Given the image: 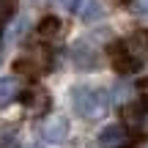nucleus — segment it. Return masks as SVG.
<instances>
[{
  "label": "nucleus",
  "mask_w": 148,
  "mask_h": 148,
  "mask_svg": "<svg viewBox=\"0 0 148 148\" xmlns=\"http://www.w3.org/2000/svg\"><path fill=\"white\" fill-rule=\"evenodd\" d=\"M112 96L101 88H90V85H74L71 88V107L79 118L88 121H101L110 112Z\"/></svg>",
  "instance_id": "nucleus-1"
},
{
  "label": "nucleus",
  "mask_w": 148,
  "mask_h": 148,
  "mask_svg": "<svg viewBox=\"0 0 148 148\" xmlns=\"http://www.w3.org/2000/svg\"><path fill=\"white\" fill-rule=\"evenodd\" d=\"M110 58H112L115 71H121V74H134V71L143 69V63H145L143 52H134L129 41H118V44H112V47H110Z\"/></svg>",
  "instance_id": "nucleus-2"
},
{
  "label": "nucleus",
  "mask_w": 148,
  "mask_h": 148,
  "mask_svg": "<svg viewBox=\"0 0 148 148\" xmlns=\"http://www.w3.org/2000/svg\"><path fill=\"white\" fill-rule=\"evenodd\" d=\"M145 118H148V99H143V96H134L132 101L121 107V123L126 129H140Z\"/></svg>",
  "instance_id": "nucleus-3"
},
{
  "label": "nucleus",
  "mask_w": 148,
  "mask_h": 148,
  "mask_svg": "<svg viewBox=\"0 0 148 148\" xmlns=\"http://www.w3.org/2000/svg\"><path fill=\"white\" fill-rule=\"evenodd\" d=\"M63 5L69 11H74V14H77L79 19H85V22H96L104 14L99 0H63Z\"/></svg>",
  "instance_id": "nucleus-4"
},
{
  "label": "nucleus",
  "mask_w": 148,
  "mask_h": 148,
  "mask_svg": "<svg viewBox=\"0 0 148 148\" xmlns=\"http://www.w3.org/2000/svg\"><path fill=\"white\" fill-rule=\"evenodd\" d=\"M66 134H69V121L63 115H52L41 123V137L49 143H60V140H66Z\"/></svg>",
  "instance_id": "nucleus-5"
},
{
  "label": "nucleus",
  "mask_w": 148,
  "mask_h": 148,
  "mask_svg": "<svg viewBox=\"0 0 148 148\" xmlns=\"http://www.w3.org/2000/svg\"><path fill=\"white\" fill-rule=\"evenodd\" d=\"M126 126L123 123H110V126H104L99 132V145L104 148H121L123 143H126Z\"/></svg>",
  "instance_id": "nucleus-6"
},
{
  "label": "nucleus",
  "mask_w": 148,
  "mask_h": 148,
  "mask_svg": "<svg viewBox=\"0 0 148 148\" xmlns=\"http://www.w3.org/2000/svg\"><path fill=\"white\" fill-rule=\"evenodd\" d=\"M74 63H77L79 69H96V52L88 44H77V47H74Z\"/></svg>",
  "instance_id": "nucleus-7"
},
{
  "label": "nucleus",
  "mask_w": 148,
  "mask_h": 148,
  "mask_svg": "<svg viewBox=\"0 0 148 148\" xmlns=\"http://www.w3.org/2000/svg\"><path fill=\"white\" fill-rule=\"evenodd\" d=\"M19 96V85L14 77H3L0 79V107H8L11 101Z\"/></svg>",
  "instance_id": "nucleus-8"
},
{
  "label": "nucleus",
  "mask_w": 148,
  "mask_h": 148,
  "mask_svg": "<svg viewBox=\"0 0 148 148\" xmlns=\"http://www.w3.org/2000/svg\"><path fill=\"white\" fill-rule=\"evenodd\" d=\"M58 30H60L58 16H44V19L38 22V36H41V38H52V36H58Z\"/></svg>",
  "instance_id": "nucleus-9"
},
{
  "label": "nucleus",
  "mask_w": 148,
  "mask_h": 148,
  "mask_svg": "<svg viewBox=\"0 0 148 148\" xmlns=\"http://www.w3.org/2000/svg\"><path fill=\"white\" fill-rule=\"evenodd\" d=\"M14 5H16V0H0V25H3V22H5V19L11 16Z\"/></svg>",
  "instance_id": "nucleus-10"
},
{
  "label": "nucleus",
  "mask_w": 148,
  "mask_h": 148,
  "mask_svg": "<svg viewBox=\"0 0 148 148\" xmlns=\"http://www.w3.org/2000/svg\"><path fill=\"white\" fill-rule=\"evenodd\" d=\"M132 11L137 16H148V0H132Z\"/></svg>",
  "instance_id": "nucleus-11"
},
{
  "label": "nucleus",
  "mask_w": 148,
  "mask_h": 148,
  "mask_svg": "<svg viewBox=\"0 0 148 148\" xmlns=\"http://www.w3.org/2000/svg\"><path fill=\"white\" fill-rule=\"evenodd\" d=\"M0 60H3V44H0Z\"/></svg>",
  "instance_id": "nucleus-12"
},
{
  "label": "nucleus",
  "mask_w": 148,
  "mask_h": 148,
  "mask_svg": "<svg viewBox=\"0 0 148 148\" xmlns=\"http://www.w3.org/2000/svg\"><path fill=\"white\" fill-rule=\"evenodd\" d=\"M22 148H38V145H22Z\"/></svg>",
  "instance_id": "nucleus-13"
},
{
  "label": "nucleus",
  "mask_w": 148,
  "mask_h": 148,
  "mask_svg": "<svg viewBox=\"0 0 148 148\" xmlns=\"http://www.w3.org/2000/svg\"><path fill=\"white\" fill-rule=\"evenodd\" d=\"M118 3H126V0H118Z\"/></svg>",
  "instance_id": "nucleus-14"
}]
</instances>
